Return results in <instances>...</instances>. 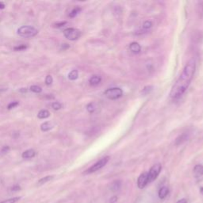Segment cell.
I'll use <instances>...</instances> for the list:
<instances>
[{
  "label": "cell",
  "instance_id": "484cf974",
  "mask_svg": "<svg viewBox=\"0 0 203 203\" xmlns=\"http://www.w3.org/2000/svg\"><path fill=\"white\" fill-rule=\"evenodd\" d=\"M151 90H152V86H145V88L143 89V90H142V93H143V94H148L151 91Z\"/></svg>",
  "mask_w": 203,
  "mask_h": 203
},
{
  "label": "cell",
  "instance_id": "7c38bea8",
  "mask_svg": "<svg viewBox=\"0 0 203 203\" xmlns=\"http://www.w3.org/2000/svg\"><path fill=\"white\" fill-rule=\"evenodd\" d=\"M169 193V190L167 186H163L160 188V190H159V198L160 199H164L167 196Z\"/></svg>",
  "mask_w": 203,
  "mask_h": 203
},
{
  "label": "cell",
  "instance_id": "30bf717a",
  "mask_svg": "<svg viewBox=\"0 0 203 203\" xmlns=\"http://www.w3.org/2000/svg\"><path fill=\"white\" fill-rule=\"evenodd\" d=\"M194 174L195 177H200L203 176V166L201 164H198L194 167Z\"/></svg>",
  "mask_w": 203,
  "mask_h": 203
},
{
  "label": "cell",
  "instance_id": "5b68a950",
  "mask_svg": "<svg viewBox=\"0 0 203 203\" xmlns=\"http://www.w3.org/2000/svg\"><path fill=\"white\" fill-rule=\"evenodd\" d=\"M64 35L67 39L70 41H76L81 36V32L75 28H68L64 31Z\"/></svg>",
  "mask_w": 203,
  "mask_h": 203
},
{
  "label": "cell",
  "instance_id": "f1b7e54d",
  "mask_svg": "<svg viewBox=\"0 0 203 203\" xmlns=\"http://www.w3.org/2000/svg\"><path fill=\"white\" fill-rule=\"evenodd\" d=\"M66 24H67V21H61V22H57V23H56V24H54V27H56V28L63 27V26H64V25H65Z\"/></svg>",
  "mask_w": 203,
  "mask_h": 203
},
{
  "label": "cell",
  "instance_id": "ffe728a7",
  "mask_svg": "<svg viewBox=\"0 0 203 203\" xmlns=\"http://www.w3.org/2000/svg\"><path fill=\"white\" fill-rule=\"evenodd\" d=\"M81 11V8L79 7H75L74 9H73L72 11L70 12V14H69V17H75L77 15V14H79V12Z\"/></svg>",
  "mask_w": 203,
  "mask_h": 203
},
{
  "label": "cell",
  "instance_id": "9c48e42d",
  "mask_svg": "<svg viewBox=\"0 0 203 203\" xmlns=\"http://www.w3.org/2000/svg\"><path fill=\"white\" fill-rule=\"evenodd\" d=\"M101 80H102V79H101L100 76H93L90 77V79L89 80V83L91 86H98V85L101 83Z\"/></svg>",
  "mask_w": 203,
  "mask_h": 203
},
{
  "label": "cell",
  "instance_id": "ac0fdd59",
  "mask_svg": "<svg viewBox=\"0 0 203 203\" xmlns=\"http://www.w3.org/2000/svg\"><path fill=\"white\" fill-rule=\"evenodd\" d=\"M187 137H187V135L186 134H182V135H181V136H179V137L176 139V144L177 145L182 144V143H183L184 141L187 140Z\"/></svg>",
  "mask_w": 203,
  "mask_h": 203
},
{
  "label": "cell",
  "instance_id": "1f68e13d",
  "mask_svg": "<svg viewBox=\"0 0 203 203\" xmlns=\"http://www.w3.org/2000/svg\"><path fill=\"white\" fill-rule=\"evenodd\" d=\"M117 196H114V197H112V198H110V203H115V202H117Z\"/></svg>",
  "mask_w": 203,
  "mask_h": 203
},
{
  "label": "cell",
  "instance_id": "8d00e7d4",
  "mask_svg": "<svg viewBox=\"0 0 203 203\" xmlns=\"http://www.w3.org/2000/svg\"><path fill=\"white\" fill-rule=\"evenodd\" d=\"M200 192L202 193V194H203V187H202V188L200 189Z\"/></svg>",
  "mask_w": 203,
  "mask_h": 203
},
{
  "label": "cell",
  "instance_id": "f546056e",
  "mask_svg": "<svg viewBox=\"0 0 203 203\" xmlns=\"http://www.w3.org/2000/svg\"><path fill=\"white\" fill-rule=\"evenodd\" d=\"M21 190V187L18 186V185H15V186H13L11 188V191H18Z\"/></svg>",
  "mask_w": 203,
  "mask_h": 203
},
{
  "label": "cell",
  "instance_id": "8fae6325",
  "mask_svg": "<svg viewBox=\"0 0 203 203\" xmlns=\"http://www.w3.org/2000/svg\"><path fill=\"white\" fill-rule=\"evenodd\" d=\"M129 48H130L131 52H133V53H139V52H141V45H139L138 43H137V42H133V43H131L130 45H129Z\"/></svg>",
  "mask_w": 203,
  "mask_h": 203
},
{
  "label": "cell",
  "instance_id": "83f0119b",
  "mask_svg": "<svg viewBox=\"0 0 203 203\" xmlns=\"http://www.w3.org/2000/svg\"><path fill=\"white\" fill-rule=\"evenodd\" d=\"M151 25H152V23H151V21H146L144 22V24H143V28L144 29H149V28L151 27Z\"/></svg>",
  "mask_w": 203,
  "mask_h": 203
},
{
  "label": "cell",
  "instance_id": "cb8c5ba5",
  "mask_svg": "<svg viewBox=\"0 0 203 203\" xmlns=\"http://www.w3.org/2000/svg\"><path fill=\"white\" fill-rule=\"evenodd\" d=\"M52 81H53V79H52V76L48 75V76H46V78H45V84H46L47 86L51 85L52 83Z\"/></svg>",
  "mask_w": 203,
  "mask_h": 203
},
{
  "label": "cell",
  "instance_id": "836d02e7",
  "mask_svg": "<svg viewBox=\"0 0 203 203\" xmlns=\"http://www.w3.org/2000/svg\"><path fill=\"white\" fill-rule=\"evenodd\" d=\"M19 91H20L21 93H23V94L26 93V92L28 91V89L27 88H25V87H23V88H20V89H19Z\"/></svg>",
  "mask_w": 203,
  "mask_h": 203
},
{
  "label": "cell",
  "instance_id": "7402d4cb",
  "mask_svg": "<svg viewBox=\"0 0 203 203\" xmlns=\"http://www.w3.org/2000/svg\"><path fill=\"white\" fill-rule=\"evenodd\" d=\"M30 90L31 91H33V92H34V93H41L42 91V89L41 86H37V85H33V86H30Z\"/></svg>",
  "mask_w": 203,
  "mask_h": 203
},
{
  "label": "cell",
  "instance_id": "4dcf8cb0",
  "mask_svg": "<svg viewBox=\"0 0 203 203\" xmlns=\"http://www.w3.org/2000/svg\"><path fill=\"white\" fill-rule=\"evenodd\" d=\"M9 150H10L9 146H4L3 148H2V150H1V152L2 153H7V152L9 151Z\"/></svg>",
  "mask_w": 203,
  "mask_h": 203
},
{
  "label": "cell",
  "instance_id": "d4e9b609",
  "mask_svg": "<svg viewBox=\"0 0 203 203\" xmlns=\"http://www.w3.org/2000/svg\"><path fill=\"white\" fill-rule=\"evenodd\" d=\"M27 48V46L25 45H18V46H15L14 48V51H23V50H25V49H26Z\"/></svg>",
  "mask_w": 203,
  "mask_h": 203
},
{
  "label": "cell",
  "instance_id": "e575fe53",
  "mask_svg": "<svg viewBox=\"0 0 203 203\" xmlns=\"http://www.w3.org/2000/svg\"><path fill=\"white\" fill-rule=\"evenodd\" d=\"M176 203H187V200L186 198H182V199H179Z\"/></svg>",
  "mask_w": 203,
  "mask_h": 203
},
{
  "label": "cell",
  "instance_id": "603a6c76",
  "mask_svg": "<svg viewBox=\"0 0 203 203\" xmlns=\"http://www.w3.org/2000/svg\"><path fill=\"white\" fill-rule=\"evenodd\" d=\"M52 107L53 110H59L62 108V105L60 103H58V102H55V103H53L52 104Z\"/></svg>",
  "mask_w": 203,
  "mask_h": 203
},
{
  "label": "cell",
  "instance_id": "d6986e66",
  "mask_svg": "<svg viewBox=\"0 0 203 203\" xmlns=\"http://www.w3.org/2000/svg\"><path fill=\"white\" fill-rule=\"evenodd\" d=\"M21 198V197H14V198H9V199L4 200V201L1 202L0 203H16Z\"/></svg>",
  "mask_w": 203,
  "mask_h": 203
},
{
  "label": "cell",
  "instance_id": "277c9868",
  "mask_svg": "<svg viewBox=\"0 0 203 203\" xmlns=\"http://www.w3.org/2000/svg\"><path fill=\"white\" fill-rule=\"evenodd\" d=\"M109 159H110V156H106V157H104V158L101 159L100 160H98L97 163H95L94 165L91 166L90 168L87 169L86 172H85V173H86V174H90V173H94V172L98 171V170H100L101 168H103L104 166L107 165V163H108V161H109Z\"/></svg>",
  "mask_w": 203,
  "mask_h": 203
},
{
  "label": "cell",
  "instance_id": "5bb4252c",
  "mask_svg": "<svg viewBox=\"0 0 203 203\" xmlns=\"http://www.w3.org/2000/svg\"><path fill=\"white\" fill-rule=\"evenodd\" d=\"M52 127H53L52 123L49 122V121H46V122L43 123V124L41 125V129H42V131H43V132H47V131H49L50 129H52Z\"/></svg>",
  "mask_w": 203,
  "mask_h": 203
},
{
  "label": "cell",
  "instance_id": "9a60e30c",
  "mask_svg": "<svg viewBox=\"0 0 203 203\" xmlns=\"http://www.w3.org/2000/svg\"><path fill=\"white\" fill-rule=\"evenodd\" d=\"M49 116H50V113L47 110H42L38 114V118H40V119H45Z\"/></svg>",
  "mask_w": 203,
  "mask_h": 203
},
{
  "label": "cell",
  "instance_id": "8992f818",
  "mask_svg": "<svg viewBox=\"0 0 203 203\" xmlns=\"http://www.w3.org/2000/svg\"><path fill=\"white\" fill-rule=\"evenodd\" d=\"M161 169L162 167L160 163H156V164H155V165H153L151 167V168L150 169L149 172H148V183L153 182L154 180L156 179V178L158 177L159 173L161 172Z\"/></svg>",
  "mask_w": 203,
  "mask_h": 203
},
{
  "label": "cell",
  "instance_id": "e0dca14e",
  "mask_svg": "<svg viewBox=\"0 0 203 203\" xmlns=\"http://www.w3.org/2000/svg\"><path fill=\"white\" fill-rule=\"evenodd\" d=\"M78 76H79V72L77 70H72L71 72L68 74V79L70 80H76L78 79Z\"/></svg>",
  "mask_w": 203,
  "mask_h": 203
},
{
  "label": "cell",
  "instance_id": "2e32d148",
  "mask_svg": "<svg viewBox=\"0 0 203 203\" xmlns=\"http://www.w3.org/2000/svg\"><path fill=\"white\" fill-rule=\"evenodd\" d=\"M121 182L120 181H115V182H114L112 184H111V187H110V189L112 190V191H117V190H119L121 188Z\"/></svg>",
  "mask_w": 203,
  "mask_h": 203
},
{
  "label": "cell",
  "instance_id": "6da1fadb",
  "mask_svg": "<svg viewBox=\"0 0 203 203\" xmlns=\"http://www.w3.org/2000/svg\"><path fill=\"white\" fill-rule=\"evenodd\" d=\"M195 60L194 59L190 60L188 63L186 64L185 68H183L182 72L177 79L175 84L173 85L171 90L170 95L173 98H178L180 96H182L185 93L190 83L193 79V76L195 72Z\"/></svg>",
  "mask_w": 203,
  "mask_h": 203
},
{
  "label": "cell",
  "instance_id": "52a82bcc",
  "mask_svg": "<svg viewBox=\"0 0 203 203\" xmlns=\"http://www.w3.org/2000/svg\"><path fill=\"white\" fill-rule=\"evenodd\" d=\"M148 183V172H144L139 176L137 179V186L140 189H143Z\"/></svg>",
  "mask_w": 203,
  "mask_h": 203
},
{
  "label": "cell",
  "instance_id": "ba28073f",
  "mask_svg": "<svg viewBox=\"0 0 203 203\" xmlns=\"http://www.w3.org/2000/svg\"><path fill=\"white\" fill-rule=\"evenodd\" d=\"M35 155H36V151L33 149H28L22 153L21 156L23 159H31L33 158Z\"/></svg>",
  "mask_w": 203,
  "mask_h": 203
},
{
  "label": "cell",
  "instance_id": "7a4b0ae2",
  "mask_svg": "<svg viewBox=\"0 0 203 203\" xmlns=\"http://www.w3.org/2000/svg\"><path fill=\"white\" fill-rule=\"evenodd\" d=\"M38 33V30L37 29L29 25H23L18 28L17 29V34L25 38H32L34 37Z\"/></svg>",
  "mask_w": 203,
  "mask_h": 203
},
{
  "label": "cell",
  "instance_id": "d590c367",
  "mask_svg": "<svg viewBox=\"0 0 203 203\" xmlns=\"http://www.w3.org/2000/svg\"><path fill=\"white\" fill-rule=\"evenodd\" d=\"M4 8H5V4L0 2V9H4Z\"/></svg>",
  "mask_w": 203,
  "mask_h": 203
},
{
  "label": "cell",
  "instance_id": "44dd1931",
  "mask_svg": "<svg viewBox=\"0 0 203 203\" xmlns=\"http://www.w3.org/2000/svg\"><path fill=\"white\" fill-rule=\"evenodd\" d=\"M95 109H96V107H95V104L94 103H89L86 106V110H87V111H88L89 113H90V114H91V113H94Z\"/></svg>",
  "mask_w": 203,
  "mask_h": 203
},
{
  "label": "cell",
  "instance_id": "4316f807",
  "mask_svg": "<svg viewBox=\"0 0 203 203\" xmlns=\"http://www.w3.org/2000/svg\"><path fill=\"white\" fill-rule=\"evenodd\" d=\"M18 102H13V103H11L8 105V107H7V109L10 110H12L13 108H15V107H17V106H18Z\"/></svg>",
  "mask_w": 203,
  "mask_h": 203
},
{
  "label": "cell",
  "instance_id": "4fadbf2b",
  "mask_svg": "<svg viewBox=\"0 0 203 203\" xmlns=\"http://www.w3.org/2000/svg\"><path fill=\"white\" fill-rule=\"evenodd\" d=\"M54 178V176H45V177H44V178H42L41 179H39L38 182V186H42V185H43V184H45V183H47L48 182H49V181H51L52 179Z\"/></svg>",
  "mask_w": 203,
  "mask_h": 203
},
{
  "label": "cell",
  "instance_id": "3957f363",
  "mask_svg": "<svg viewBox=\"0 0 203 203\" xmlns=\"http://www.w3.org/2000/svg\"><path fill=\"white\" fill-rule=\"evenodd\" d=\"M104 94H105L106 97L108 98L109 99L115 100L122 96L123 91H122V90L121 89V88H118V87H113V88L107 89V90L105 91Z\"/></svg>",
  "mask_w": 203,
  "mask_h": 203
},
{
  "label": "cell",
  "instance_id": "d6a6232c",
  "mask_svg": "<svg viewBox=\"0 0 203 203\" xmlns=\"http://www.w3.org/2000/svg\"><path fill=\"white\" fill-rule=\"evenodd\" d=\"M69 48V45L68 44H62L61 45V49H64V50H66Z\"/></svg>",
  "mask_w": 203,
  "mask_h": 203
}]
</instances>
